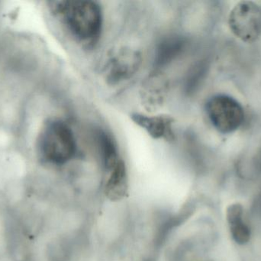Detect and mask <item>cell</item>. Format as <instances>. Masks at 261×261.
Returning <instances> with one entry per match:
<instances>
[{
    "label": "cell",
    "instance_id": "6da1fadb",
    "mask_svg": "<svg viewBox=\"0 0 261 261\" xmlns=\"http://www.w3.org/2000/svg\"><path fill=\"white\" fill-rule=\"evenodd\" d=\"M55 11L62 17L70 33L81 42H96L100 35L102 15L97 3L70 0L56 3Z\"/></svg>",
    "mask_w": 261,
    "mask_h": 261
},
{
    "label": "cell",
    "instance_id": "7a4b0ae2",
    "mask_svg": "<svg viewBox=\"0 0 261 261\" xmlns=\"http://www.w3.org/2000/svg\"><path fill=\"white\" fill-rule=\"evenodd\" d=\"M40 150L43 157L56 165L69 162L76 153V144L70 127L64 121H50L42 130Z\"/></svg>",
    "mask_w": 261,
    "mask_h": 261
},
{
    "label": "cell",
    "instance_id": "3957f363",
    "mask_svg": "<svg viewBox=\"0 0 261 261\" xmlns=\"http://www.w3.org/2000/svg\"><path fill=\"white\" fill-rule=\"evenodd\" d=\"M206 112L215 128L222 133L236 131L241 127L245 117L241 104L226 95L212 98L207 103Z\"/></svg>",
    "mask_w": 261,
    "mask_h": 261
},
{
    "label": "cell",
    "instance_id": "277c9868",
    "mask_svg": "<svg viewBox=\"0 0 261 261\" xmlns=\"http://www.w3.org/2000/svg\"><path fill=\"white\" fill-rule=\"evenodd\" d=\"M231 32L245 42H253L261 35V7L253 2L236 5L228 18Z\"/></svg>",
    "mask_w": 261,
    "mask_h": 261
},
{
    "label": "cell",
    "instance_id": "5b68a950",
    "mask_svg": "<svg viewBox=\"0 0 261 261\" xmlns=\"http://www.w3.org/2000/svg\"><path fill=\"white\" fill-rule=\"evenodd\" d=\"M107 170L109 176L104 187L106 196L112 202L122 200L128 191V174L125 162L120 159Z\"/></svg>",
    "mask_w": 261,
    "mask_h": 261
},
{
    "label": "cell",
    "instance_id": "8992f818",
    "mask_svg": "<svg viewBox=\"0 0 261 261\" xmlns=\"http://www.w3.org/2000/svg\"><path fill=\"white\" fill-rule=\"evenodd\" d=\"M141 63L138 52L130 49L122 50L110 62L109 78L112 81H119L129 78L136 72Z\"/></svg>",
    "mask_w": 261,
    "mask_h": 261
},
{
    "label": "cell",
    "instance_id": "52a82bcc",
    "mask_svg": "<svg viewBox=\"0 0 261 261\" xmlns=\"http://www.w3.org/2000/svg\"><path fill=\"white\" fill-rule=\"evenodd\" d=\"M226 219L230 234L233 240L240 245H245L251 240V231L245 219L243 206L233 203L227 208Z\"/></svg>",
    "mask_w": 261,
    "mask_h": 261
},
{
    "label": "cell",
    "instance_id": "ba28073f",
    "mask_svg": "<svg viewBox=\"0 0 261 261\" xmlns=\"http://www.w3.org/2000/svg\"><path fill=\"white\" fill-rule=\"evenodd\" d=\"M133 121L155 139H171L173 136V120L167 116L135 114Z\"/></svg>",
    "mask_w": 261,
    "mask_h": 261
},
{
    "label": "cell",
    "instance_id": "9c48e42d",
    "mask_svg": "<svg viewBox=\"0 0 261 261\" xmlns=\"http://www.w3.org/2000/svg\"><path fill=\"white\" fill-rule=\"evenodd\" d=\"M184 42L182 38L173 37L161 43L156 55V64L164 65L174 59L184 49Z\"/></svg>",
    "mask_w": 261,
    "mask_h": 261
}]
</instances>
